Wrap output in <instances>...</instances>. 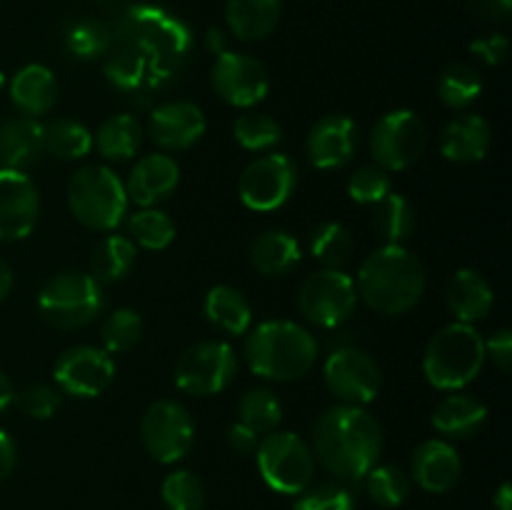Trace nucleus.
<instances>
[{
    "label": "nucleus",
    "instance_id": "9d476101",
    "mask_svg": "<svg viewBox=\"0 0 512 510\" xmlns=\"http://www.w3.org/2000/svg\"><path fill=\"white\" fill-rule=\"evenodd\" d=\"M238 373V355L233 345L223 340H205L195 343L185 350L175 363V385L183 393L198 395H218L233 383Z\"/></svg>",
    "mask_w": 512,
    "mask_h": 510
},
{
    "label": "nucleus",
    "instance_id": "4be33fe9",
    "mask_svg": "<svg viewBox=\"0 0 512 510\" xmlns=\"http://www.w3.org/2000/svg\"><path fill=\"white\" fill-rule=\"evenodd\" d=\"M493 130L483 115L463 113L450 120L440 133V153L453 163H478L488 155Z\"/></svg>",
    "mask_w": 512,
    "mask_h": 510
},
{
    "label": "nucleus",
    "instance_id": "4d7b16f0",
    "mask_svg": "<svg viewBox=\"0 0 512 510\" xmlns=\"http://www.w3.org/2000/svg\"><path fill=\"white\" fill-rule=\"evenodd\" d=\"M493 505H495V510H512V488H510V483L500 485L498 493H495V498H493Z\"/></svg>",
    "mask_w": 512,
    "mask_h": 510
},
{
    "label": "nucleus",
    "instance_id": "6e6552de",
    "mask_svg": "<svg viewBox=\"0 0 512 510\" xmlns=\"http://www.w3.org/2000/svg\"><path fill=\"white\" fill-rule=\"evenodd\" d=\"M370 155L383 170H408L420 160L428 145V128L413 110H390L370 128Z\"/></svg>",
    "mask_w": 512,
    "mask_h": 510
},
{
    "label": "nucleus",
    "instance_id": "58836bf2",
    "mask_svg": "<svg viewBox=\"0 0 512 510\" xmlns=\"http://www.w3.org/2000/svg\"><path fill=\"white\" fill-rule=\"evenodd\" d=\"M143 318L130 308H118L105 318L103 328H100V340H103V350L110 355L128 353L135 345L143 340Z\"/></svg>",
    "mask_w": 512,
    "mask_h": 510
},
{
    "label": "nucleus",
    "instance_id": "aec40b11",
    "mask_svg": "<svg viewBox=\"0 0 512 510\" xmlns=\"http://www.w3.org/2000/svg\"><path fill=\"white\" fill-rule=\"evenodd\" d=\"M178 183V163L165 153H150L133 165V170L128 173V183H125V193H128V200L138 203L140 208H155L175 193Z\"/></svg>",
    "mask_w": 512,
    "mask_h": 510
},
{
    "label": "nucleus",
    "instance_id": "864d4df0",
    "mask_svg": "<svg viewBox=\"0 0 512 510\" xmlns=\"http://www.w3.org/2000/svg\"><path fill=\"white\" fill-rule=\"evenodd\" d=\"M205 48H208L213 55L228 53V35L218 28L208 30V35H205Z\"/></svg>",
    "mask_w": 512,
    "mask_h": 510
},
{
    "label": "nucleus",
    "instance_id": "72a5a7b5",
    "mask_svg": "<svg viewBox=\"0 0 512 510\" xmlns=\"http://www.w3.org/2000/svg\"><path fill=\"white\" fill-rule=\"evenodd\" d=\"M308 250L320 265L340 270L353 255L355 243L345 225L335 223V220H325V223L315 225L313 233H310Z\"/></svg>",
    "mask_w": 512,
    "mask_h": 510
},
{
    "label": "nucleus",
    "instance_id": "8fccbe9b",
    "mask_svg": "<svg viewBox=\"0 0 512 510\" xmlns=\"http://www.w3.org/2000/svg\"><path fill=\"white\" fill-rule=\"evenodd\" d=\"M512 13V0H473L470 15L483 23H505Z\"/></svg>",
    "mask_w": 512,
    "mask_h": 510
},
{
    "label": "nucleus",
    "instance_id": "5701e85b",
    "mask_svg": "<svg viewBox=\"0 0 512 510\" xmlns=\"http://www.w3.org/2000/svg\"><path fill=\"white\" fill-rule=\"evenodd\" d=\"M45 155L43 123L35 118H8L0 123V168L23 170Z\"/></svg>",
    "mask_w": 512,
    "mask_h": 510
},
{
    "label": "nucleus",
    "instance_id": "39448f33",
    "mask_svg": "<svg viewBox=\"0 0 512 510\" xmlns=\"http://www.w3.org/2000/svg\"><path fill=\"white\" fill-rule=\"evenodd\" d=\"M68 205L75 220L88 230H113L128 213L125 183L105 165H85L68 183Z\"/></svg>",
    "mask_w": 512,
    "mask_h": 510
},
{
    "label": "nucleus",
    "instance_id": "a18cd8bd",
    "mask_svg": "<svg viewBox=\"0 0 512 510\" xmlns=\"http://www.w3.org/2000/svg\"><path fill=\"white\" fill-rule=\"evenodd\" d=\"M293 510H355V495L340 483H323L305 488Z\"/></svg>",
    "mask_w": 512,
    "mask_h": 510
},
{
    "label": "nucleus",
    "instance_id": "f03ea898",
    "mask_svg": "<svg viewBox=\"0 0 512 510\" xmlns=\"http://www.w3.org/2000/svg\"><path fill=\"white\" fill-rule=\"evenodd\" d=\"M358 298L380 315H403L425 295V268L405 245H383L358 270Z\"/></svg>",
    "mask_w": 512,
    "mask_h": 510
},
{
    "label": "nucleus",
    "instance_id": "c85d7f7f",
    "mask_svg": "<svg viewBox=\"0 0 512 510\" xmlns=\"http://www.w3.org/2000/svg\"><path fill=\"white\" fill-rule=\"evenodd\" d=\"M205 318L223 333L243 335L253 323V308L238 288L215 285L205 295Z\"/></svg>",
    "mask_w": 512,
    "mask_h": 510
},
{
    "label": "nucleus",
    "instance_id": "9b49d317",
    "mask_svg": "<svg viewBox=\"0 0 512 510\" xmlns=\"http://www.w3.org/2000/svg\"><path fill=\"white\" fill-rule=\"evenodd\" d=\"M298 188V165L285 153L255 158L238 180V195L245 208L255 213H273L293 198Z\"/></svg>",
    "mask_w": 512,
    "mask_h": 510
},
{
    "label": "nucleus",
    "instance_id": "423d86ee",
    "mask_svg": "<svg viewBox=\"0 0 512 510\" xmlns=\"http://www.w3.org/2000/svg\"><path fill=\"white\" fill-rule=\"evenodd\" d=\"M103 308V285L80 270H63L50 278L38 295L40 315L58 330L85 328L103 313Z\"/></svg>",
    "mask_w": 512,
    "mask_h": 510
},
{
    "label": "nucleus",
    "instance_id": "ea45409f",
    "mask_svg": "<svg viewBox=\"0 0 512 510\" xmlns=\"http://www.w3.org/2000/svg\"><path fill=\"white\" fill-rule=\"evenodd\" d=\"M128 230L133 235L130 240L145 250H165L175 240V223L158 208H143L130 215Z\"/></svg>",
    "mask_w": 512,
    "mask_h": 510
},
{
    "label": "nucleus",
    "instance_id": "c756f323",
    "mask_svg": "<svg viewBox=\"0 0 512 510\" xmlns=\"http://www.w3.org/2000/svg\"><path fill=\"white\" fill-rule=\"evenodd\" d=\"M93 145L105 160L123 163V160H130L138 155L140 145H143V125L130 113L110 115L108 120L100 123Z\"/></svg>",
    "mask_w": 512,
    "mask_h": 510
},
{
    "label": "nucleus",
    "instance_id": "f704fd0d",
    "mask_svg": "<svg viewBox=\"0 0 512 510\" xmlns=\"http://www.w3.org/2000/svg\"><path fill=\"white\" fill-rule=\"evenodd\" d=\"M483 93V78L468 63H450L438 78V95L450 110H465Z\"/></svg>",
    "mask_w": 512,
    "mask_h": 510
},
{
    "label": "nucleus",
    "instance_id": "1a4fd4ad",
    "mask_svg": "<svg viewBox=\"0 0 512 510\" xmlns=\"http://www.w3.org/2000/svg\"><path fill=\"white\" fill-rule=\"evenodd\" d=\"M358 305V288L348 273L335 268H323L308 275L300 285L298 308L305 320L318 328H340Z\"/></svg>",
    "mask_w": 512,
    "mask_h": 510
},
{
    "label": "nucleus",
    "instance_id": "bb28decb",
    "mask_svg": "<svg viewBox=\"0 0 512 510\" xmlns=\"http://www.w3.org/2000/svg\"><path fill=\"white\" fill-rule=\"evenodd\" d=\"M430 420H433V428L445 438L465 440L483 430L485 420H488V408L473 395L453 393L435 405Z\"/></svg>",
    "mask_w": 512,
    "mask_h": 510
},
{
    "label": "nucleus",
    "instance_id": "20e7f679",
    "mask_svg": "<svg viewBox=\"0 0 512 510\" xmlns=\"http://www.w3.org/2000/svg\"><path fill=\"white\" fill-rule=\"evenodd\" d=\"M485 340L468 323H450L430 338L423 373L438 390H460L473 383L485 365Z\"/></svg>",
    "mask_w": 512,
    "mask_h": 510
},
{
    "label": "nucleus",
    "instance_id": "dca6fc26",
    "mask_svg": "<svg viewBox=\"0 0 512 510\" xmlns=\"http://www.w3.org/2000/svg\"><path fill=\"white\" fill-rule=\"evenodd\" d=\"M210 80H213L215 93L235 108H253L260 100H265L270 90L265 65L253 55L233 53V50L215 58Z\"/></svg>",
    "mask_w": 512,
    "mask_h": 510
},
{
    "label": "nucleus",
    "instance_id": "473e14b6",
    "mask_svg": "<svg viewBox=\"0 0 512 510\" xmlns=\"http://www.w3.org/2000/svg\"><path fill=\"white\" fill-rule=\"evenodd\" d=\"M45 153L58 160H83L93 150V133L83 123L58 118L43 125Z\"/></svg>",
    "mask_w": 512,
    "mask_h": 510
},
{
    "label": "nucleus",
    "instance_id": "a19ab883",
    "mask_svg": "<svg viewBox=\"0 0 512 510\" xmlns=\"http://www.w3.org/2000/svg\"><path fill=\"white\" fill-rule=\"evenodd\" d=\"M148 60L138 48H120L105 63V78L123 93H135L148 80Z\"/></svg>",
    "mask_w": 512,
    "mask_h": 510
},
{
    "label": "nucleus",
    "instance_id": "a878e982",
    "mask_svg": "<svg viewBox=\"0 0 512 510\" xmlns=\"http://www.w3.org/2000/svg\"><path fill=\"white\" fill-rule=\"evenodd\" d=\"M300 243L285 230H263L250 245V265L265 278H285L300 265Z\"/></svg>",
    "mask_w": 512,
    "mask_h": 510
},
{
    "label": "nucleus",
    "instance_id": "603ef678",
    "mask_svg": "<svg viewBox=\"0 0 512 510\" xmlns=\"http://www.w3.org/2000/svg\"><path fill=\"white\" fill-rule=\"evenodd\" d=\"M15 460H18V450H15L13 438L0 428V483L8 480V475L13 473Z\"/></svg>",
    "mask_w": 512,
    "mask_h": 510
},
{
    "label": "nucleus",
    "instance_id": "09e8293b",
    "mask_svg": "<svg viewBox=\"0 0 512 510\" xmlns=\"http://www.w3.org/2000/svg\"><path fill=\"white\" fill-rule=\"evenodd\" d=\"M485 358L493 360L498 370L510 373L512 368V333L508 328L495 330L493 338L485 340Z\"/></svg>",
    "mask_w": 512,
    "mask_h": 510
},
{
    "label": "nucleus",
    "instance_id": "7ed1b4c3",
    "mask_svg": "<svg viewBox=\"0 0 512 510\" xmlns=\"http://www.w3.org/2000/svg\"><path fill=\"white\" fill-rule=\"evenodd\" d=\"M318 360V343L303 325L293 320L260 323L245 340V363L265 380H298Z\"/></svg>",
    "mask_w": 512,
    "mask_h": 510
},
{
    "label": "nucleus",
    "instance_id": "0eeeda50",
    "mask_svg": "<svg viewBox=\"0 0 512 510\" xmlns=\"http://www.w3.org/2000/svg\"><path fill=\"white\" fill-rule=\"evenodd\" d=\"M258 470L265 485L275 493L300 495L315 475L313 448L300 435L288 430H273L265 435L255 450Z\"/></svg>",
    "mask_w": 512,
    "mask_h": 510
},
{
    "label": "nucleus",
    "instance_id": "f257e3e1",
    "mask_svg": "<svg viewBox=\"0 0 512 510\" xmlns=\"http://www.w3.org/2000/svg\"><path fill=\"white\" fill-rule=\"evenodd\" d=\"M383 425L363 405H335L313 425V455L340 480H363L383 453Z\"/></svg>",
    "mask_w": 512,
    "mask_h": 510
},
{
    "label": "nucleus",
    "instance_id": "4468645a",
    "mask_svg": "<svg viewBox=\"0 0 512 510\" xmlns=\"http://www.w3.org/2000/svg\"><path fill=\"white\" fill-rule=\"evenodd\" d=\"M325 385L330 393L345 405H368L373 403L383 388V373L375 363L373 355L365 350L345 345L333 350L325 360Z\"/></svg>",
    "mask_w": 512,
    "mask_h": 510
},
{
    "label": "nucleus",
    "instance_id": "b1692460",
    "mask_svg": "<svg viewBox=\"0 0 512 510\" xmlns=\"http://www.w3.org/2000/svg\"><path fill=\"white\" fill-rule=\"evenodd\" d=\"M445 303H448L450 313L458 318V323H478V320L488 318L490 310L495 305L493 285L480 275L478 270L463 268L448 280L445 288Z\"/></svg>",
    "mask_w": 512,
    "mask_h": 510
},
{
    "label": "nucleus",
    "instance_id": "79ce46f5",
    "mask_svg": "<svg viewBox=\"0 0 512 510\" xmlns=\"http://www.w3.org/2000/svg\"><path fill=\"white\" fill-rule=\"evenodd\" d=\"M160 498L168 510H203L205 488L198 475H193L190 470H173L163 480Z\"/></svg>",
    "mask_w": 512,
    "mask_h": 510
},
{
    "label": "nucleus",
    "instance_id": "2eb2a0df",
    "mask_svg": "<svg viewBox=\"0 0 512 510\" xmlns=\"http://www.w3.org/2000/svg\"><path fill=\"white\" fill-rule=\"evenodd\" d=\"M60 393L73 398H98L115 378V363L110 353L93 345H75L58 358L53 368Z\"/></svg>",
    "mask_w": 512,
    "mask_h": 510
},
{
    "label": "nucleus",
    "instance_id": "cd10ccee",
    "mask_svg": "<svg viewBox=\"0 0 512 510\" xmlns=\"http://www.w3.org/2000/svg\"><path fill=\"white\" fill-rule=\"evenodd\" d=\"M280 0H228L225 23L238 40H263L280 20Z\"/></svg>",
    "mask_w": 512,
    "mask_h": 510
},
{
    "label": "nucleus",
    "instance_id": "a211bd4d",
    "mask_svg": "<svg viewBox=\"0 0 512 510\" xmlns=\"http://www.w3.org/2000/svg\"><path fill=\"white\" fill-rule=\"evenodd\" d=\"M358 150V125L343 113L323 115L310 128L305 153L320 170H340L353 160Z\"/></svg>",
    "mask_w": 512,
    "mask_h": 510
},
{
    "label": "nucleus",
    "instance_id": "412c9836",
    "mask_svg": "<svg viewBox=\"0 0 512 510\" xmlns=\"http://www.w3.org/2000/svg\"><path fill=\"white\" fill-rule=\"evenodd\" d=\"M463 475L458 450L445 440H425L413 453V480L428 493H448Z\"/></svg>",
    "mask_w": 512,
    "mask_h": 510
},
{
    "label": "nucleus",
    "instance_id": "6e6d98bb",
    "mask_svg": "<svg viewBox=\"0 0 512 510\" xmlns=\"http://www.w3.org/2000/svg\"><path fill=\"white\" fill-rule=\"evenodd\" d=\"M10 290H13V268L0 258V303L8 298Z\"/></svg>",
    "mask_w": 512,
    "mask_h": 510
},
{
    "label": "nucleus",
    "instance_id": "de8ad7c7",
    "mask_svg": "<svg viewBox=\"0 0 512 510\" xmlns=\"http://www.w3.org/2000/svg\"><path fill=\"white\" fill-rule=\"evenodd\" d=\"M508 50H510V40L505 38L503 33L483 35V38H478L470 43V53H473L478 60H483L485 65H490V68L505 63V58H508Z\"/></svg>",
    "mask_w": 512,
    "mask_h": 510
},
{
    "label": "nucleus",
    "instance_id": "13d9d810",
    "mask_svg": "<svg viewBox=\"0 0 512 510\" xmlns=\"http://www.w3.org/2000/svg\"><path fill=\"white\" fill-rule=\"evenodd\" d=\"M3 85H5V73L0 70V90H3Z\"/></svg>",
    "mask_w": 512,
    "mask_h": 510
},
{
    "label": "nucleus",
    "instance_id": "e433bc0d",
    "mask_svg": "<svg viewBox=\"0 0 512 510\" xmlns=\"http://www.w3.org/2000/svg\"><path fill=\"white\" fill-rule=\"evenodd\" d=\"M233 138L238 140L240 148L250 150V153H265V150H273L275 145L283 143V128L268 113L250 110V113L235 118Z\"/></svg>",
    "mask_w": 512,
    "mask_h": 510
},
{
    "label": "nucleus",
    "instance_id": "f8f14e48",
    "mask_svg": "<svg viewBox=\"0 0 512 510\" xmlns=\"http://www.w3.org/2000/svg\"><path fill=\"white\" fill-rule=\"evenodd\" d=\"M140 438L158 463H178L193 448L195 423L178 400H155L140 420Z\"/></svg>",
    "mask_w": 512,
    "mask_h": 510
},
{
    "label": "nucleus",
    "instance_id": "49530a36",
    "mask_svg": "<svg viewBox=\"0 0 512 510\" xmlns=\"http://www.w3.org/2000/svg\"><path fill=\"white\" fill-rule=\"evenodd\" d=\"M15 403L23 410L28 418L33 420H48L58 413L60 408V390L53 385L35 383L28 385L20 395H15Z\"/></svg>",
    "mask_w": 512,
    "mask_h": 510
},
{
    "label": "nucleus",
    "instance_id": "3c124183",
    "mask_svg": "<svg viewBox=\"0 0 512 510\" xmlns=\"http://www.w3.org/2000/svg\"><path fill=\"white\" fill-rule=\"evenodd\" d=\"M258 443H260V435L255 433V430H250L248 425L240 423V420L228 428V445L233 448V453L243 455V458L245 455H255Z\"/></svg>",
    "mask_w": 512,
    "mask_h": 510
},
{
    "label": "nucleus",
    "instance_id": "c03bdc74",
    "mask_svg": "<svg viewBox=\"0 0 512 510\" xmlns=\"http://www.w3.org/2000/svg\"><path fill=\"white\" fill-rule=\"evenodd\" d=\"M388 193H393V180L388 170L378 165H363L348 180V195L360 205L380 203Z\"/></svg>",
    "mask_w": 512,
    "mask_h": 510
},
{
    "label": "nucleus",
    "instance_id": "7c9ffc66",
    "mask_svg": "<svg viewBox=\"0 0 512 510\" xmlns=\"http://www.w3.org/2000/svg\"><path fill=\"white\" fill-rule=\"evenodd\" d=\"M135 243L125 235H105L103 240H98V245L93 248L90 255V275L103 283H118L125 275L133 270L135 265Z\"/></svg>",
    "mask_w": 512,
    "mask_h": 510
},
{
    "label": "nucleus",
    "instance_id": "c9c22d12",
    "mask_svg": "<svg viewBox=\"0 0 512 510\" xmlns=\"http://www.w3.org/2000/svg\"><path fill=\"white\" fill-rule=\"evenodd\" d=\"M238 420L258 435L273 433L283 420V403L268 388H253L240 398Z\"/></svg>",
    "mask_w": 512,
    "mask_h": 510
},
{
    "label": "nucleus",
    "instance_id": "37998d69",
    "mask_svg": "<svg viewBox=\"0 0 512 510\" xmlns=\"http://www.w3.org/2000/svg\"><path fill=\"white\" fill-rule=\"evenodd\" d=\"M110 43H113V35H110L108 25H103L100 20H80L65 35V45L80 60L105 55L110 50Z\"/></svg>",
    "mask_w": 512,
    "mask_h": 510
},
{
    "label": "nucleus",
    "instance_id": "2f4dec72",
    "mask_svg": "<svg viewBox=\"0 0 512 510\" xmlns=\"http://www.w3.org/2000/svg\"><path fill=\"white\" fill-rule=\"evenodd\" d=\"M373 230L385 245H403L415 230V208L405 195L388 193L375 203Z\"/></svg>",
    "mask_w": 512,
    "mask_h": 510
},
{
    "label": "nucleus",
    "instance_id": "f3484780",
    "mask_svg": "<svg viewBox=\"0 0 512 510\" xmlns=\"http://www.w3.org/2000/svg\"><path fill=\"white\" fill-rule=\"evenodd\" d=\"M40 218V193L23 170L0 168V240H23Z\"/></svg>",
    "mask_w": 512,
    "mask_h": 510
},
{
    "label": "nucleus",
    "instance_id": "6ab92c4d",
    "mask_svg": "<svg viewBox=\"0 0 512 510\" xmlns=\"http://www.w3.org/2000/svg\"><path fill=\"white\" fill-rule=\"evenodd\" d=\"M203 110L188 100L163 103L150 113L148 135L163 150H188L205 135Z\"/></svg>",
    "mask_w": 512,
    "mask_h": 510
},
{
    "label": "nucleus",
    "instance_id": "ddd939ff",
    "mask_svg": "<svg viewBox=\"0 0 512 510\" xmlns=\"http://www.w3.org/2000/svg\"><path fill=\"white\" fill-rule=\"evenodd\" d=\"M130 23H133L138 50L145 55L150 68H170L178 60H183L193 45L188 25L158 8H145L143 5V8L130 10Z\"/></svg>",
    "mask_w": 512,
    "mask_h": 510
},
{
    "label": "nucleus",
    "instance_id": "4c0bfd02",
    "mask_svg": "<svg viewBox=\"0 0 512 510\" xmlns=\"http://www.w3.org/2000/svg\"><path fill=\"white\" fill-rule=\"evenodd\" d=\"M365 488L380 508H398L410 495V478L398 465H375L365 475Z\"/></svg>",
    "mask_w": 512,
    "mask_h": 510
},
{
    "label": "nucleus",
    "instance_id": "5fc2aeb1",
    "mask_svg": "<svg viewBox=\"0 0 512 510\" xmlns=\"http://www.w3.org/2000/svg\"><path fill=\"white\" fill-rule=\"evenodd\" d=\"M13 403H15V388L13 383H10L8 375H5V370H0V413L8 410Z\"/></svg>",
    "mask_w": 512,
    "mask_h": 510
},
{
    "label": "nucleus",
    "instance_id": "393cba45",
    "mask_svg": "<svg viewBox=\"0 0 512 510\" xmlns=\"http://www.w3.org/2000/svg\"><path fill=\"white\" fill-rule=\"evenodd\" d=\"M10 103L25 118L38 120L40 115L50 113L58 103V80L53 70L40 63L20 68L10 80Z\"/></svg>",
    "mask_w": 512,
    "mask_h": 510
}]
</instances>
